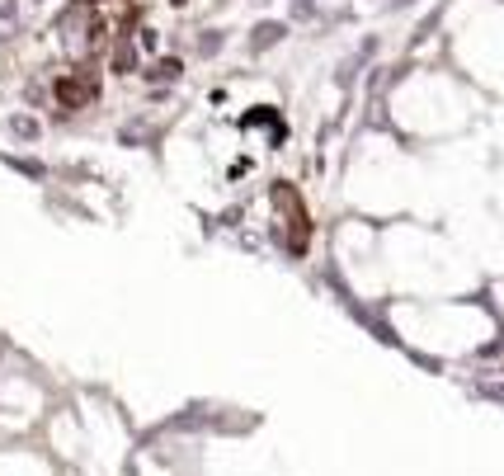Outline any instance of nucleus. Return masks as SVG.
I'll list each match as a JSON object with an SVG mask.
<instances>
[{
	"label": "nucleus",
	"instance_id": "20e7f679",
	"mask_svg": "<svg viewBox=\"0 0 504 476\" xmlns=\"http://www.w3.org/2000/svg\"><path fill=\"white\" fill-rule=\"evenodd\" d=\"M156 76H165V80H175V76H180V62H160V67H156Z\"/></svg>",
	"mask_w": 504,
	"mask_h": 476
},
{
	"label": "nucleus",
	"instance_id": "7ed1b4c3",
	"mask_svg": "<svg viewBox=\"0 0 504 476\" xmlns=\"http://www.w3.org/2000/svg\"><path fill=\"white\" fill-rule=\"evenodd\" d=\"M278 38H283V24H260V29H255V52H260V47H273Z\"/></svg>",
	"mask_w": 504,
	"mask_h": 476
},
{
	"label": "nucleus",
	"instance_id": "f257e3e1",
	"mask_svg": "<svg viewBox=\"0 0 504 476\" xmlns=\"http://www.w3.org/2000/svg\"><path fill=\"white\" fill-rule=\"evenodd\" d=\"M19 29V0H0V38H15Z\"/></svg>",
	"mask_w": 504,
	"mask_h": 476
},
{
	"label": "nucleus",
	"instance_id": "f03ea898",
	"mask_svg": "<svg viewBox=\"0 0 504 476\" xmlns=\"http://www.w3.org/2000/svg\"><path fill=\"white\" fill-rule=\"evenodd\" d=\"M10 132L19 137V142H34V137H38V119H29V114H15V119H10Z\"/></svg>",
	"mask_w": 504,
	"mask_h": 476
}]
</instances>
